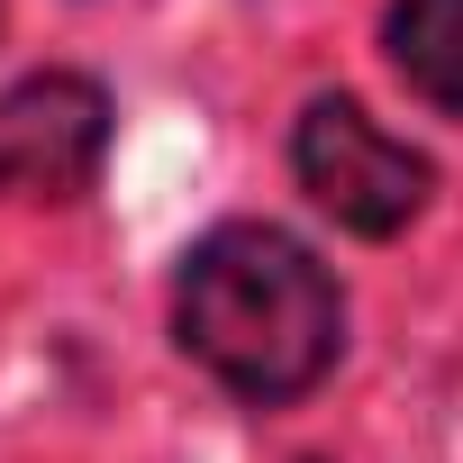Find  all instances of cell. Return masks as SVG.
I'll list each match as a JSON object with an SVG mask.
<instances>
[{"instance_id": "cell-4", "label": "cell", "mask_w": 463, "mask_h": 463, "mask_svg": "<svg viewBox=\"0 0 463 463\" xmlns=\"http://www.w3.org/2000/svg\"><path fill=\"white\" fill-rule=\"evenodd\" d=\"M382 46H391V73L427 109L463 118V0H391Z\"/></svg>"}, {"instance_id": "cell-2", "label": "cell", "mask_w": 463, "mask_h": 463, "mask_svg": "<svg viewBox=\"0 0 463 463\" xmlns=\"http://www.w3.org/2000/svg\"><path fill=\"white\" fill-rule=\"evenodd\" d=\"M291 173H300V191L336 227H354V237H400V227L427 209V182H436L418 146H400L364 100H336V91L300 109Z\"/></svg>"}, {"instance_id": "cell-3", "label": "cell", "mask_w": 463, "mask_h": 463, "mask_svg": "<svg viewBox=\"0 0 463 463\" xmlns=\"http://www.w3.org/2000/svg\"><path fill=\"white\" fill-rule=\"evenodd\" d=\"M109 146V100L82 73H28L19 91H0V191L28 200H73L91 191Z\"/></svg>"}, {"instance_id": "cell-1", "label": "cell", "mask_w": 463, "mask_h": 463, "mask_svg": "<svg viewBox=\"0 0 463 463\" xmlns=\"http://www.w3.org/2000/svg\"><path fill=\"white\" fill-rule=\"evenodd\" d=\"M173 336L237 400L282 409V400L327 382V364L345 345V291L327 282V264L300 237H282L264 218H237V227H209L182 255Z\"/></svg>"}]
</instances>
